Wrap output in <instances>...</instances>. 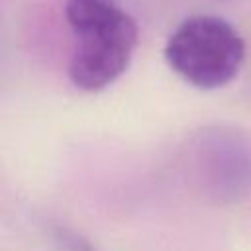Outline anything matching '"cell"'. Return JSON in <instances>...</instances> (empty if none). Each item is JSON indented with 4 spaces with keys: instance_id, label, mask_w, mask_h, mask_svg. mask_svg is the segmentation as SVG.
<instances>
[{
    "instance_id": "cell-1",
    "label": "cell",
    "mask_w": 251,
    "mask_h": 251,
    "mask_svg": "<svg viewBox=\"0 0 251 251\" xmlns=\"http://www.w3.org/2000/svg\"><path fill=\"white\" fill-rule=\"evenodd\" d=\"M65 18L76 35L69 63L71 82L98 92L118 80L137 47V24L114 0H67Z\"/></svg>"
},
{
    "instance_id": "cell-2",
    "label": "cell",
    "mask_w": 251,
    "mask_h": 251,
    "mask_svg": "<svg viewBox=\"0 0 251 251\" xmlns=\"http://www.w3.org/2000/svg\"><path fill=\"white\" fill-rule=\"evenodd\" d=\"M165 59L188 84L214 90L237 76L245 59V43L226 20L190 16L169 35Z\"/></svg>"
},
{
    "instance_id": "cell-3",
    "label": "cell",
    "mask_w": 251,
    "mask_h": 251,
    "mask_svg": "<svg viewBox=\"0 0 251 251\" xmlns=\"http://www.w3.org/2000/svg\"><path fill=\"white\" fill-rule=\"evenodd\" d=\"M53 235L65 251H94V247L82 235H78V233H75L67 227H55Z\"/></svg>"
}]
</instances>
